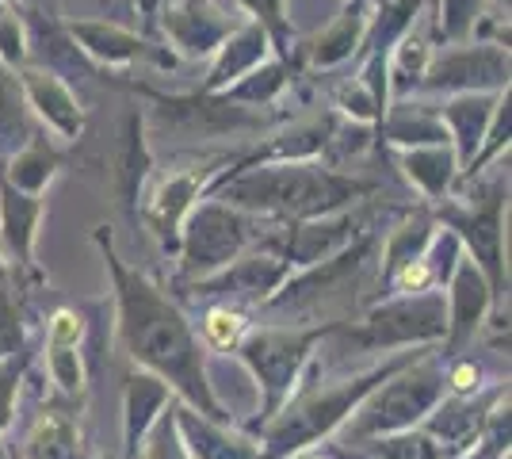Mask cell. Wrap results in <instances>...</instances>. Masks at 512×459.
Instances as JSON below:
<instances>
[{
	"label": "cell",
	"mask_w": 512,
	"mask_h": 459,
	"mask_svg": "<svg viewBox=\"0 0 512 459\" xmlns=\"http://www.w3.org/2000/svg\"><path fill=\"white\" fill-rule=\"evenodd\" d=\"M96 241L104 245L107 268L115 280V299H119V337L127 345L130 360L142 364L146 372L161 375L172 391H180L188 398V406L199 410L203 417L226 421L222 406L214 402L211 383H207V356L195 341L188 318L157 291V287L134 272L111 253V241L104 234H96Z\"/></svg>",
	"instance_id": "1"
},
{
	"label": "cell",
	"mask_w": 512,
	"mask_h": 459,
	"mask_svg": "<svg viewBox=\"0 0 512 459\" xmlns=\"http://www.w3.org/2000/svg\"><path fill=\"white\" fill-rule=\"evenodd\" d=\"M375 184L337 173L333 165L314 161H241L222 176L218 199L249 215H283V219H321L337 215L348 203L371 196Z\"/></svg>",
	"instance_id": "2"
},
{
	"label": "cell",
	"mask_w": 512,
	"mask_h": 459,
	"mask_svg": "<svg viewBox=\"0 0 512 459\" xmlns=\"http://www.w3.org/2000/svg\"><path fill=\"white\" fill-rule=\"evenodd\" d=\"M409 360H413V352H402L398 360H386L383 368H371V372L356 375V379H344V383L329 387V391L302 398L295 410H279L268 421V429H264V444L268 448L260 452V459H287L302 452L306 444H314L318 437H325V433H333L341 421L352 417V410L360 406L367 394L375 391V387H383L394 372H402Z\"/></svg>",
	"instance_id": "3"
},
{
	"label": "cell",
	"mask_w": 512,
	"mask_h": 459,
	"mask_svg": "<svg viewBox=\"0 0 512 459\" xmlns=\"http://www.w3.org/2000/svg\"><path fill=\"white\" fill-rule=\"evenodd\" d=\"M337 326H306V329H260L249 333L245 341H237V356L253 375L256 391H260V421L268 425L272 417L291 402V394L299 387V375L310 360V349L318 345L325 333Z\"/></svg>",
	"instance_id": "4"
},
{
	"label": "cell",
	"mask_w": 512,
	"mask_h": 459,
	"mask_svg": "<svg viewBox=\"0 0 512 459\" xmlns=\"http://www.w3.org/2000/svg\"><path fill=\"white\" fill-rule=\"evenodd\" d=\"M440 398H444V372L432 360H409L402 372L386 379V387H375L352 410L348 440L360 444V440L383 437V433L413 429L432 414V406Z\"/></svg>",
	"instance_id": "5"
},
{
	"label": "cell",
	"mask_w": 512,
	"mask_h": 459,
	"mask_svg": "<svg viewBox=\"0 0 512 459\" xmlns=\"http://www.w3.org/2000/svg\"><path fill=\"white\" fill-rule=\"evenodd\" d=\"M260 230H264V222H256V215L241 211L226 199L195 203L180 226V245H176L184 280H203V276L237 261Z\"/></svg>",
	"instance_id": "6"
},
{
	"label": "cell",
	"mask_w": 512,
	"mask_h": 459,
	"mask_svg": "<svg viewBox=\"0 0 512 459\" xmlns=\"http://www.w3.org/2000/svg\"><path fill=\"white\" fill-rule=\"evenodd\" d=\"M153 104V123H161L169 134L180 138H234V134L260 131L268 115L260 108H245L226 100L222 92H184V96H165L146 85H134Z\"/></svg>",
	"instance_id": "7"
},
{
	"label": "cell",
	"mask_w": 512,
	"mask_h": 459,
	"mask_svg": "<svg viewBox=\"0 0 512 459\" xmlns=\"http://www.w3.org/2000/svg\"><path fill=\"white\" fill-rule=\"evenodd\" d=\"M367 349H413L448 337V299L436 291H409L402 299L375 306L356 333Z\"/></svg>",
	"instance_id": "8"
},
{
	"label": "cell",
	"mask_w": 512,
	"mask_h": 459,
	"mask_svg": "<svg viewBox=\"0 0 512 459\" xmlns=\"http://www.w3.org/2000/svg\"><path fill=\"white\" fill-rule=\"evenodd\" d=\"M509 69V43H455L444 54H432L417 92H505Z\"/></svg>",
	"instance_id": "9"
},
{
	"label": "cell",
	"mask_w": 512,
	"mask_h": 459,
	"mask_svg": "<svg viewBox=\"0 0 512 459\" xmlns=\"http://www.w3.org/2000/svg\"><path fill=\"white\" fill-rule=\"evenodd\" d=\"M478 203L470 207H448L444 222L455 238L463 241L470 261L482 268V276L497 291L505 272H501V245H505V207H509V180L497 176L490 188L478 192Z\"/></svg>",
	"instance_id": "10"
},
{
	"label": "cell",
	"mask_w": 512,
	"mask_h": 459,
	"mask_svg": "<svg viewBox=\"0 0 512 459\" xmlns=\"http://www.w3.org/2000/svg\"><path fill=\"white\" fill-rule=\"evenodd\" d=\"M65 31L73 35V43L81 46L100 69H123V66H138V62H150V66H161V69L176 66V54H172L169 46H157L150 35L130 31L123 23L69 20Z\"/></svg>",
	"instance_id": "11"
},
{
	"label": "cell",
	"mask_w": 512,
	"mask_h": 459,
	"mask_svg": "<svg viewBox=\"0 0 512 459\" xmlns=\"http://www.w3.org/2000/svg\"><path fill=\"white\" fill-rule=\"evenodd\" d=\"M237 23L214 0H165L157 12V35L169 39L180 58L203 62L222 46Z\"/></svg>",
	"instance_id": "12"
},
{
	"label": "cell",
	"mask_w": 512,
	"mask_h": 459,
	"mask_svg": "<svg viewBox=\"0 0 512 459\" xmlns=\"http://www.w3.org/2000/svg\"><path fill=\"white\" fill-rule=\"evenodd\" d=\"M291 272L295 268H291V261L283 253H241L226 268L195 280V291L199 295H226V299L268 303L279 287L291 280Z\"/></svg>",
	"instance_id": "13"
},
{
	"label": "cell",
	"mask_w": 512,
	"mask_h": 459,
	"mask_svg": "<svg viewBox=\"0 0 512 459\" xmlns=\"http://www.w3.org/2000/svg\"><path fill=\"white\" fill-rule=\"evenodd\" d=\"M16 77H20L27 108L35 111L58 138L77 142L85 134V108H81L77 92L69 88L65 77H58V73H50L43 66H23L16 69Z\"/></svg>",
	"instance_id": "14"
},
{
	"label": "cell",
	"mask_w": 512,
	"mask_h": 459,
	"mask_svg": "<svg viewBox=\"0 0 512 459\" xmlns=\"http://www.w3.org/2000/svg\"><path fill=\"white\" fill-rule=\"evenodd\" d=\"M211 173L214 169H203V165H199V173H195V169H176V173L165 176V180L153 188V196L146 199V222H150V230L157 234V241H161L169 253H176V245H180V226L188 219V211L199 203Z\"/></svg>",
	"instance_id": "15"
},
{
	"label": "cell",
	"mask_w": 512,
	"mask_h": 459,
	"mask_svg": "<svg viewBox=\"0 0 512 459\" xmlns=\"http://www.w3.org/2000/svg\"><path fill=\"white\" fill-rule=\"evenodd\" d=\"M493 303V287L490 280L482 276V268L470 261V257H459L455 272L448 280V349L459 352L470 337L478 333V326L486 322Z\"/></svg>",
	"instance_id": "16"
},
{
	"label": "cell",
	"mask_w": 512,
	"mask_h": 459,
	"mask_svg": "<svg viewBox=\"0 0 512 459\" xmlns=\"http://www.w3.org/2000/svg\"><path fill=\"white\" fill-rule=\"evenodd\" d=\"M360 230V219L356 215H321V219H302L299 226H291L283 234V257L291 261V268H310V264L333 257L337 249H344L348 241H356Z\"/></svg>",
	"instance_id": "17"
},
{
	"label": "cell",
	"mask_w": 512,
	"mask_h": 459,
	"mask_svg": "<svg viewBox=\"0 0 512 459\" xmlns=\"http://www.w3.org/2000/svg\"><path fill=\"white\" fill-rule=\"evenodd\" d=\"M497 100H501V92H455V96L444 100V108L436 111L444 131H448V142L451 150H455V161H459V173L467 169L470 157L482 146Z\"/></svg>",
	"instance_id": "18"
},
{
	"label": "cell",
	"mask_w": 512,
	"mask_h": 459,
	"mask_svg": "<svg viewBox=\"0 0 512 459\" xmlns=\"http://www.w3.org/2000/svg\"><path fill=\"white\" fill-rule=\"evenodd\" d=\"M367 20H371V0H348L337 20L329 23L325 31H318L310 43L295 46V62L306 58L310 69H337L344 66L363 43V31H367Z\"/></svg>",
	"instance_id": "19"
},
{
	"label": "cell",
	"mask_w": 512,
	"mask_h": 459,
	"mask_svg": "<svg viewBox=\"0 0 512 459\" xmlns=\"http://www.w3.org/2000/svg\"><path fill=\"white\" fill-rule=\"evenodd\" d=\"M268 54H272V39H268V31L249 16V20L237 23L234 31L222 39V46L211 54L207 81L199 88H203V92H222L226 85H234L237 77H245L253 66H260Z\"/></svg>",
	"instance_id": "20"
},
{
	"label": "cell",
	"mask_w": 512,
	"mask_h": 459,
	"mask_svg": "<svg viewBox=\"0 0 512 459\" xmlns=\"http://www.w3.org/2000/svg\"><path fill=\"white\" fill-rule=\"evenodd\" d=\"M39 222H43V199L20 192L16 184H8V176L0 173V241L12 253V261H20L23 268L35 264Z\"/></svg>",
	"instance_id": "21"
},
{
	"label": "cell",
	"mask_w": 512,
	"mask_h": 459,
	"mask_svg": "<svg viewBox=\"0 0 512 459\" xmlns=\"http://www.w3.org/2000/svg\"><path fill=\"white\" fill-rule=\"evenodd\" d=\"M497 398H501V394H497ZM497 398H478V402H474V398H448L444 406L436 402L432 414H428L425 433H432V437L440 440L451 459L463 456L467 448H474V440L482 437L486 417H490Z\"/></svg>",
	"instance_id": "22"
},
{
	"label": "cell",
	"mask_w": 512,
	"mask_h": 459,
	"mask_svg": "<svg viewBox=\"0 0 512 459\" xmlns=\"http://www.w3.org/2000/svg\"><path fill=\"white\" fill-rule=\"evenodd\" d=\"M176 425H180V437L188 444L192 459H260V448L253 440L241 437V433H230L226 421L203 417L192 406L176 410Z\"/></svg>",
	"instance_id": "23"
},
{
	"label": "cell",
	"mask_w": 512,
	"mask_h": 459,
	"mask_svg": "<svg viewBox=\"0 0 512 459\" xmlns=\"http://www.w3.org/2000/svg\"><path fill=\"white\" fill-rule=\"evenodd\" d=\"M398 165L409 176V184L428 196L432 203H444L459 180V161L451 142H432V146H409L398 150Z\"/></svg>",
	"instance_id": "24"
},
{
	"label": "cell",
	"mask_w": 512,
	"mask_h": 459,
	"mask_svg": "<svg viewBox=\"0 0 512 459\" xmlns=\"http://www.w3.org/2000/svg\"><path fill=\"white\" fill-rule=\"evenodd\" d=\"M172 402V387L153 372H134L127 379V402H123V444L127 456L138 452L142 437L150 433V425L165 414V406Z\"/></svg>",
	"instance_id": "25"
},
{
	"label": "cell",
	"mask_w": 512,
	"mask_h": 459,
	"mask_svg": "<svg viewBox=\"0 0 512 459\" xmlns=\"http://www.w3.org/2000/svg\"><path fill=\"white\" fill-rule=\"evenodd\" d=\"M337 115L333 111H325V115H314V119H299V123H291L283 134H276L268 146H260L253 157H245V161H314L325 153L329 146V138L337 131Z\"/></svg>",
	"instance_id": "26"
},
{
	"label": "cell",
	"mask_w": 512,
	"mask_h": 459,
	"mask_svg": "<svg viewBox=\"0 0 512 459\" xmlns=\"http://www.w3.org/2000/svg\"><path fill=\"white\" fill-rule=\"evenodd\" d=\"M58 169H62V153H58L54 142H46L43 134H31L20 150L8 153L4 165H0V173L8 176V184H16L20 192L39 199H43L46 184L58 176Z\"/></svg>",
	"instance_id": "27"
},
{
	"label": "cell",
	"mask_w": 512,
	"mask_h": 459,
	"mask_svg": "<svg viewBox=\"0 0 512 459\" xmlns=\"http://www.w3.org/2000/svg\"><path fill=\"white\" fill-rule=\"evenodd\" d=\"M383 142L394 150H409V146H432V142H448V131L440 123V115L425 104H409L398 100L394 108H386V115L379 119Z\"/></svg>",
	"instance_id": "28"
},
{
	"label": "cell",
	"mask_w": 512,
	"mask_h": 459,
	"mask_svg": "<svg viewBox=\"0 0 512 459\" xmlns=\"http://www.w3.org/2000/svg\"><path fill=\"white\" fill-rule=\"evenodd\" d=\"M291 77H295V66H291V62H283V58H264V62L249 69L245 77H237L234 85L222 88V96L234 100V104H245V108H268V104H276L279 96H283V88L291 85Z\"/></svg>",
	"instance_id": "29"
},
{
	"label": "cell",
	"mask_w": 512,
	"mask_h": 459,
	"mask_svg": "<svg viewBox=\"0 0 512 459\" xmlns=\"http://www.w3.org/2000/svg\"><path fill=\"white\" fill-rule=\"evenodd\" d=\"M35 134L31 127V108L23 100V88L16 69H8L0 62V153H16Z\"/></svg>",
	"instance_id": "30"
},
{
	"label": "cell",
	"mask_w": 512,
	"mask_h": 459,
	"mask_svg": "<svg viewBox=\"0 0 512 459\" xmlns=\"http://www.w3.org/2000/svg\"><path fill=\"white\" fill-rule=\"evenodd\" d=\"M436 234V222L428 219L425 211H417L413 219H406L398 230H390V238L383 245V287L390 284V276L398 268H406L409 261H421L428 249V241Z\"/></svg>",
	"instance_id": "31"
},
{
	"label": "cell",
	"mask_w": 512,
	"mask_h": 459,
	"mask_svg": "<svg viewBox=\"0 0 512 459\" xmlns=\"http://www.w3.org/2000/svg\"><path fill=\"white\" fill-rule=\"evenodd\" d=\"M27 459H81V433L73 417L43 414L27 437Z\"/></svg>",
	"instance_id": "32"
},
{
	"label": "cell",
	"mask_w": 512,
	"mask_h": 459,
	"mask_svg": "<svg viewBox=\"0 0 512 459\" xmlns=\"http://www.w3.org/2000/svg\"><path fill=\"white\" fill-rule=\"evenodd\" d=\"M367 452L375 459H451L444 444L425 433V429H398V433H383V437L367 440Z\"/></svg>",
	"instance_id": "33"
},
{
	"label": "cell",
	"mask_w": 512,
	"mask_h": 459,
	"mask_svg": "<svg viewBox=\"0 0 512 459\" xmlns=\"http://www.w3.org/2000/svg\"><path fill=\"white\" fill-rule=\"evenodd\" d=\"M432 39L444 46L467 43L474 35V27L482 23V0H432Z\"/></svg>",
	"instance_id": "34"
},
{
	"label": "cell",
	"mask_w": 512,
	"mask_h": 459,
	"mask_svg": "<svg viewBox=\"0 0 512 459\" xmlns=\"http://www.w3.org/2000/svg\"><path fill=\"white\" fill-rule=\"evenodd\" d=\"M241 8L268 31L272 50L279 58L295 66V31H291V20H287V0H241Z\"/></svg>",
	"instance_id": "35"
},
{
	"label": "cell",
	"mask_w": 512,
	"mask_h": 459,
	"mask_svg": "<svg viewBox=\"0 0 512 459\" xmlns=\"http://www.w3.org/2000/svg\"><path fill=\"white\" fill-rule=\"evenodd\" d=\"M509 131H512V108H509V88L501 92V100H497V108H493V119L490 127H486V138H482V146H478V153L470 157V165L459 173V180H470L474 173H482V165L486 161H493L497 153L509 146Z\"/></svg>",
	"instance_id": "36"
},
{
	"label": "cell",
	"mask_w": 512,
	"mask_h": 459,
	"mask_svg": "<svg viewBox=\"0 0 512 459\" xmlns=\"http://www.w3.org/2000/svg\"><path fill=\"white\" fill-rule=\"evenodd\" d=\"M0 62L8 69H23L31 62L27 58V27H23L16 0H0Z\"/></svg>",
	"instance_id": "37"
},
{
	"label": "cell",
	"mask_w": 512,
	"mask_h": 459,
	"mask_svg": "<svg viewBox=\"0 0 512 459\" xmlns=\"http://www.w3.org/2000/svg\"><path fill=\"white\" fill-rule=\"evenodd\" d=\"M46 368L62 394L69 398L85 394V360H81L77 345H46Z\"/></svg>",
	"instance_id": "38"
},
{
	"label": "cell",
	"mask_w": 512,
	"mask_h": 459,
	"mask_svg": "<svg viewBox=\"0 0 512 459\" xmlns=\"http://www.w3.org/2000/svg\"><path fill=\"white\" fill-rule=\"evenodd\" d=\"M146 459H192L188 456V444L180 437V425L176 414H161L146 433Z\"/></svg>",
	"instance_id": "39"
},
{
	"label": "cell",
	"mask_w": 512,
	"mask_h": 459,
	"mask_svg": "<svg viewBox=\"0 0 512 459\" xmlns=\"http://www.w3.org/2000/svg\"><path fill=\"white\" fill-rule=\"evenodd\" d=\"M23 368H27L23 349L0 360V433L12 425V414H16V394H20L23 383Z\"/></svg>",
	"instance_id": "40"
},
{
	"label": "cell",
	"mask_w": 512,
	"mask_h": 459,
	"mask_svg": "<svg viewBox=\"0 0 512 459\" xmlns=\"http://www.w3.org/2000/svg\"><path fill=\"white\" fill-rule=\"evenodd\" d=\"M207 341H211L214 349H237V341H241V333H245V318L234 314V310H226V306H218L207 314Z\"/></svg>",
	"instance_id": "41"
},
{
	"label": "cell",
	"mask_w": 512,
	"mask_h": 459,
	"mask_svg": "<svg viewBox=\"0 0 512 459\" xmlns=\"http://www.w3.org/2000/svg\"><path fill=\"white\" fill-rule=\"evenodd\" d=\"M20 349H23V326H20V318H16V310H12V303H8L4 291H0V360Z\"/></svg>",
	"instance_id": "42"
},
{
	"label": "cell",
	"mask_w": 512,
	"mask_h": 459,
	"mask_svg": "<svg viewBox=\"0 0 512 459\" xmlns=\"http://www.w3.org/2000/svg\"><path fill=\"white\" fill-rule=\"evenodd\" d=\"M81 337H85V322L73 310H58L50 318V341L46 345H81Z\"/></svg>",
	"instance_id": "43"
},
{
	"label": "cell",
	"mask_w": 512,
	"mask_h": 459,
	"mask_svg": "<svg viewBox=\"0 0 512 459\" xmlns=\"http://www.w3.org/2000/svg\"><path fill=\"white\" fill-rule=\"evenodd\" d=\"M130 12L138 16V23H142V35H157V12H161V4L165 0H123Z\"/></svg>",
	"instance_id": "44"
},
{
	"label": "cell",
	"mask_w": 512,
	"mask_h": 459,
	"mask_svg": "<svg viewBox=\"0 0 512 459\" xmlns=\"http://www.w3.org/2000/svg\"><path fill=\"white\" fill-rule=\"evenodd\" d=\"M444 383H451L459 394L478 391V368H474V364H459V368L451 372V379H444Z\"/></svg>",
	"instance_id": "45"
},
{
	"label": "cell",
	"mask_w": 512,
	"mask_h": 459,
	"mask_svg": "<svg viewBox=\"0 0 512 459\" xmlns=\"http://www.w3.org/2000/svg\"><path fill=\"white\" fill-rule=\"evenodd\" d=\"M497 4H501V8H505V12H509V0H497Z\"/></svg>",
	"instance_id": "46"
},
{
	"label": "cell",
	"mask_w": 512,
	"mask_h": 459,
	"mask_svg": "<svg viewBox=\"0 0 512 459\" xmlns=\"http://www.w3.org/2000/svg\"><path fill=\"white\" fill-rule=\"evenodd\" d=\"M310 459H321V456H310Z\"/></svg>",
	"instance_id": "47"
}]
</instances>
